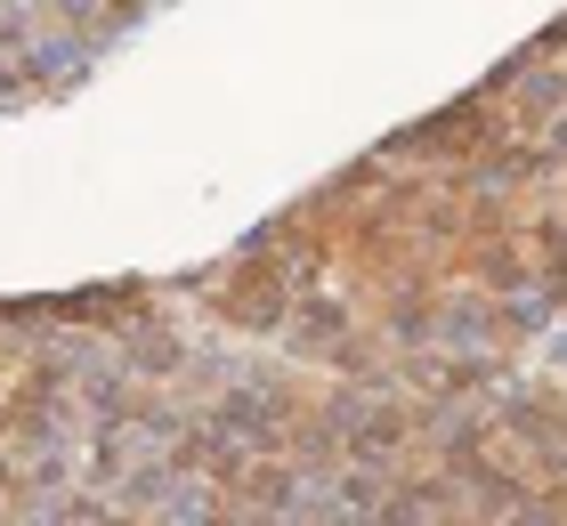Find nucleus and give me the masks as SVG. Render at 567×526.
I'll list each match as a JSON object with an SVG mask.
<instances>
[{
    "label": "nucleus",
    "instance_id": "1",
    "mask_svg": "<svg viewBox=\"0 0 567 526\" xmlns=\"http://www.w3.org/2000/svg\"><path fill=\"white\" fill-rule=\"evenodd\" d=\"M17 389H24V357H17V349H0V413H9Z\"/></svg>",
    "mask_w": 567,
    "mask_h": 526
}]
</instances>
